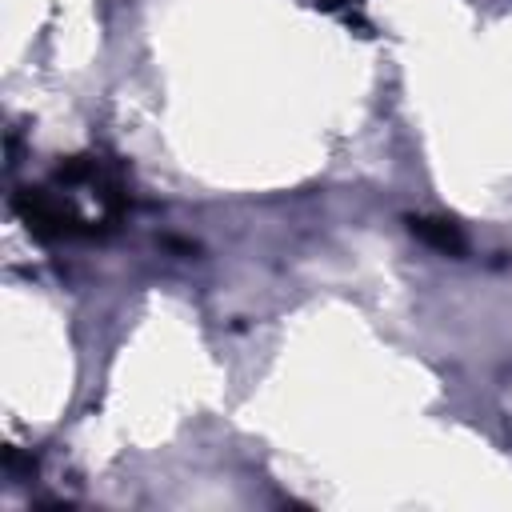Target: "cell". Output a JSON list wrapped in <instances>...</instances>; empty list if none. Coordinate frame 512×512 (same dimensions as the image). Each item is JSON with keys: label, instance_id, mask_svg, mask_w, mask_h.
<instances>
[{"label": "cell", "instance_id": "cell-1", "mask_svg": "<svg viewBox=\"0 0 512 512\" xmlns=\"http://www.w3.org/2000/svg\"><path fill=\"white\" fill-rule=\"evenodd\" d=\"M16 208H20V216L28 220V228H32L36 236H44V240H60V236H84V232H92V228L84 224V216H80L68 200H60V196H52V192H44V188L24 192V196L16 200Z\"/></svg>", "mask_w": 512, "mask_h": 512}, {"label": "cell", "instance_id": "cell-2", "mask_svg": "<svg viewBox=\"0 0 512 512\" xmlns=\"http://www.w3.org/2000/svg\"><path fill=\"white\" fill-rule=\"evenodd\" d=\"M412 224V232L424 240V244H432V248H440V252H460L464 248V240H460V228L452 224V220H432V216H412L408 220Z\"/></svg>", "mask_w": 512, "mask_h": 512}]
</instances>
